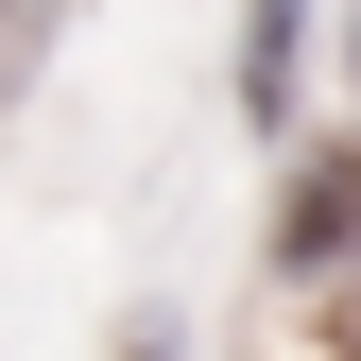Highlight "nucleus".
Instances as JSON below:
<instances>
[{
	"instance_id": "nucleus-1",
	"label": "nucleus",
	"mask_w": 361,
	"mask_h": 361,
	"mask_svg": "<svg viewBox=\"0 0 361 361\" xmlns=\"http://www.w3.org/2000/svg\"><path fill=\"white\" fill-rule=\"evenodd\" d=\"M293 86H310V0H258L241 18V121H293Z\"/></svg>"
},
{
	"instance_id": "nucleus-2",
	"label": "nucleus",
	"mask_w": 361,
	"mask_h": 361,
	"mask_svg": "<svg viewBox=\"0 0 361 361\" xmlns=\"http://www.w3.org/2000/svg\"><path fill=\"white\" fill-rule=\"evenodd\" d=\"M52 18H69V0H0V104H18L35 69H52Z\"/></svg>"
}]
</instances>
